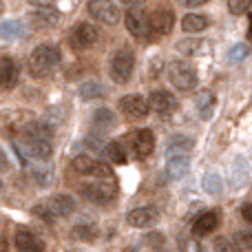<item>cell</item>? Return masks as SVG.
I'll return each instance as SVG.
<instances>
[{"label": "cell", "instance_id": "42", "mask_svg": "<svg viewBox=\"0 0 252 252\" xmlns=\"http://www.w3.org/2000/svg\"><path fill=\"white\" fill-rule=\"evenodd\" d=\"M122 2H124V4H142L144 0H122Z\"/></svg>", "mask_w": 252, "mask_h": 252}, {"label": "cell", "instance_id": "31", "mask_svg": "<svg viewBox=\"0 0 252 252\" xmlns=\"http://www.w3.org/2000/svg\"><path fill=\"white\" fill-rule=\"evenodd\" d=\"M104 155H106V159L113 161V164H126V153L118 142L104 144Z\"/></svg>", "mask_w": 252, "mask_h": 252}, {"label": "cell", "instance_id": "23", "mask_svg": "<svg viewBox=\"0 0 252 252\" xmlns=\"http://www.w3.org/2000/svg\"><path fill=\"white\" fill-rule=\"evenodd\" d=\"M217 226H219L217 213H204V215L197 217L195 223H192V232H195L197 237H206V235H210Z\"/></svg>", "mask_w": 252, "mask_h": 252}, {"label": "cell", "instance_id": "27", "mask_svg": "<svg viewBox=\"0 0 252 252\" xmlns=\"http://www.w3.org/2000/svg\"><path fill=\"white\" fill-rule=\"evenodd\" d=\"M22 22L20 20H4L0 25V38L2 40H18L22 35Z\"/></svg>", "mask_w": 252, "mask_h": 252}, {"label": "cell", "instance_id": "2", "mask_svg": "<svg viewBox=\"0 0 252 252\" xmlns=\"http://www.w3.org/2000/svg\"><path fill=\"white\" fill-rule=\"evenodd\" d=\"M133 69H135V56H133V51H130L128 47L118 49V51L113 53V58H111V69H109L113 82H118V84L128 82L130 75H133Z\"/></svg>", "mask_w": 252, "mask_h": 252}, {"label": "cell", "instance_id": "8", "mask_svg": "<svg viewBox=\"0 0 252 252\" xmlns=\"http://www.w3.org/2000/svg\"><path fill=\"white\" fill-rule=\"evenodd\" d=\"M148 109H153V113L159 118H170L177 111V97L170 91H153L148 97Z\"/></svg>", "mask_w": 252, "mask_h": 252}, {"label": "cell", "instance_id": "7", "mask_svg": "<svg viewBox=\"0 0 252 252\" xmlns=\"http://www.w3.org/2000/svg\"><path fill=\"white\" fill-rule=\"evenodd\" d=\"M87 9L95 20L104 22V25H118L120 22V9L113 0H89Z\"/></svg>", "mask_w": 252, "mask_h": 252}, {"label": "cell", "instance_id": "39", "mask_svg": "<svg viewBox=\"0 0 252 252\" xmlns=\"http://www.w3.org/2000/svg\"><path fill=\"white\" fill-rule=\"evenodd\" d=\"M241 217H244L248 223H252V201H248V204L241 206Z\"/></svg>", "mask_w": 252, "mask_h": 252}, {"label": "cell", "instance_id": "41", "mask_svg": "<svg viewBox=\"0 0 252 252\" xmlns=\"http://www.w3.org/2000/svg\"><path fill=\"white\" fill-rule=\"evenodd\" d=\"M208 0H182V4H186V7H201V4H206Z\"/></svg>", "mask_w": 252, "mask_h": 252}, {"label": "cell", "instance_id": "4", "mask_svg": "<svg viewBox=\"0 0 252 252\" xmlns=\"http://www.w3.org/2000/svg\"><path fill=\"white\" fill-rule=\"evenodd\" d=\"M16 146H18V151H20V155H27L35 161H49L53 155V146L47 139H35V137H25V135H22V139Z\"/></svg>", "mask_w": 252, "mask_h": 252}, {"label": "cell", "instance_id": "19", "mask_svg": "<svg viewBox=\"0 0 252 252\" xmlns=\"http://www.w3.org/2000/svg\"><path fill=\"white\" fill-rule=\"evenodd\" d=\"M173 22H175L173 11H168V9H157V11L151 16V20H148V27H151L153 33L166 35L170 29H173Z\"/></svg>", "mask_w": 252, "mask_h": 252}, {"label": "cell", "instance_id": "10", "mask_svg": "<svg viewBox=\"0 0 252 252\" xmlns=\"http://www.w3.org/2000/svg\"><path fill=\"white\" fill-rule=\"evenodd\" d=\"M120 109L126 118H133V120H139V118H146L148 109V100L139 93H130V95H124L122 102H120Z\"/></svg>", "mask_w": 252, "mask_h": 252}, {"label": "cell", "instance_id": "12", "mask_svg": "<svg viewBox=\"0 0 252 252\" xmlns=\"http://www.w3.org/2000/svg\"><path fill=\"white\" fill-rule=\"evenodd\" d=\"M29 20L35 29H53V27L62 20V13L58 11L56 7H40L31 13Z\"/></svg>", "mask_w": 252, "mask_h": 252}, {"label": "cell", "instance_id": "20", "mask_svg": "<svg viewBox=\"0 0 252 252\" xmlns=\"http://www.w3.org/2000/svg\"><path fill=\"white\" fill-rule=\"evenodd\" d=\"M22 135L25 137H35V139H47L51 142L53 137V128L42 120H29L25 126H22Z\"/></svg>", "mask_w": 252, "mask_h": 252}, {"label": "cell", "instance_id": "34", "mask_svg": "<svg viewBox=\"0 0 252 252\" xmlns=\"http://www.w3.org/2000/svg\"><path fill=\"white\" fill-rule=\"evenodd\" d=\"M31 177H33V182L40 184V186H49V184H51V170L44 168V166H33V168H31Z\"/></svg>", "mask_w": 252, "mask_h": 252}, {"label": "cell", "instance_id": "26", "mask_svg": "<svg viewBox=\"0 0 252 252\" xmlns=\"http://www.w3.org/2000/svg\"><path fill=\"white\" fill-rule=\"evenodd\" d=\"M208 25H210V20L206 16H199V13H188L182 20V29L186 33H201V31L208 29Z\"/></svg>", "mask_w": 252, "mask_h": 252}, {"label": "cell", "instance_id": "22", "mask_svg": "<svg viewBox=\"0 0 252 252\" xmlns=\"http://www.w3.org/2000/svg\"><path fill=\"white\" fill-rule=\"evenodd\" d=\"M195 104H197V113H199V118L204 120V122L206 120H210L213 118V113H215V104H217L215 93L213 91H199L197 93Z\"/></svg>", "mask_w": 252, "mask_h": 252}, {"label": "cell", "instance_id": "28", "mask_svg": "<svg viewBox=\"0 0 252 252\" xmlns=\"http://www.w3.org/2000/svg\"><path fill=\"white\" fill-rule=\"evenodd\" d=\"M73 237H75V239H80V241H93L97 237L95 223H91V221L78 223V226L73 228Z\"/></svg>", "mask_w": 252, "mask_h": 252}, {"label": "cell", "instance_id": "43", "mask_svg": "<svg viewBox=\"0 0 252 252\" xmlns=\"http://www.w3.org/2000/svg\"><path fill=\"white\" fill-rule=\"evenodd\" d=\"M2 188H4V186H2V182H0V192H2Z\"/></svg>", "mask_w": 252, "mask_h": 252}, {"label": "cell", "instance_id": "6", "mask_svg": "<svg viewBox=\"0 0 252 252\" xmlns=\"http://www.w3.org/2000/svg\"><path fill=\"white\" fill-rule=\"evenodd\" d=\"M73 170L80 175H93V177H100V179H111L113 177V170H111L109 164L104 161H97L89 155H78L73 159Z\"/></svg>", "mask_w": 252, "mask_h": 252}, {"label": "cell", "instance_id": "29", "mask_svg": "<svg viewBox=\"0 0 252 252\" xmlns=\"http://www.w3.org/2000/svg\"><path fill=\"white\" fill-rule=\"evenodd\" d=\"M80 95H82V100H97V97L104 95V89H102L100 82L89 80V82H84L82 87H80Z\"/></svg>", "mask_w": 252, "mask_h": 252}, {"label": "cell", "instance_id": "5", "mask_svg": "<svg viewBox=\"0 0 252 252\" xmlns=\"http://www.w3.org/2000/svg\"><path fill=\"white\" fill-rule=\"evenodd\" d=\"M80 192H82L84 199L104 206V204H111V201L115 199L118 188H115L113 184H106V182H91V184H82Z\"/></svg>", "mask_w": 252, "mask_h": 252}, {"label": "cell", "instance_id": "15", "mask_svg": "<svg viewBox=\"0 0 252 252\" xmlns=\"http://www.w3.org/2000/svg\"><path fill=\"white\" fill-rule=\"evenodd\" d=\"M124 22H126V29H128L130 35L135 38H146L151 33V27H148V18L144 16L142 11H126L124 16Z\"/></svg>", "mask_w": 252, "mask_h": 252}, {"label": "cell", "instance_id": "14", "mask_svg": "<svg viewBox=\"0 0 252 252\" xmlns=\"http://www.w3.org/2000/svg\"><path fill=\"white\" fill-rule=\"evenodd\" d=\"M13 244H16L18 252H44V244L27 228H18L16 237H13Z\"/></svg>", "mask_w": 252, "mask_h": 252}, {"label": "cell", "instance_id": "17", "mask_svg": "<svg viewBox=\"0 0 252 252\" xmlns=\"http://www.w3.org/2000/svg\"><path fill=\"white\" fill-rule=\"evenodd\" d=\"M18 78H20L18 64L11 60V58L0 56V87H2L4 91H11V89L18 84Z\"/></svg>", "mask_w": 252, "mask_h": 252}, {"label": "cell", "instance_id": "11", "mask_svg": "<svg viewBox=\"0 0 252 252\" xmlns=\"http://www.w3.org/2000/svg\"><path fill=\"white\" fill-rule=\"evenodd\" d=\"M126 221L133 228H151L159 221V213H157L153 206H142V208H135L126 215Z\"/></svg>", "mask_w": 252, "mask_h": 252}, {"label": "cell", "instance_id": "30", "mask_svg": "<svg viewBox=\"0 0 252 252\" xmlns=\"http://www.w3.org/2000/svg\"><path fill=\"white\" fill-rule=\"evenodd\" d=\"M113 124H115V120H113V111H109V109H100V111H95V115H93V128H100V133H102V130L111 128Z\"/></svg>", "mask_w": 252, "mask_h": 252}, {"label": "cell", "instance_id": "38", "mask_svg": "<svg viewBox=\"0 0 252 252\" xmlns=\"http://www.w3.org/2000/svg\"><path fill=\"white\" fill-rule=\"evenodd\" d=\"M215 250H217V252H237L235 246H232V241L223 239V237H219V239L215 241Z\"/></svg>", "mask_w": 252, "mask_h": 252}, {"label": "cell", "instance_id": "33", "mask_svg": "<svg viewBox=\"0 0 252 252\" xmlns=\"http://www.w3.org/2000/svg\"><path fill=\"white\" fill-rule=\"evenodd\" d=\"M232 246H235L237 252H252V230L237 232L232 237Z\"/></svg>", "mask_w": 252, "mask_h": 252}, {"label": "cell", "instance_id": "1", "mask_svg": "<svg viewBox=\"0 0 252 252\" xmlns=\"http://www.w3.org/2000/svg\"><path fill=\"white\" fill-rule=\"evenodd\" d=\"M60 64V49L53 44H40L29 56V73L33 78H47Z\"/></svg>", "mask_w": 252, "mask_h": 252}, {"label": "cell", "instance_id": "16", "mask_svg": "<svg viewBox=\"0 0 252 252\" xmlns=\"http://www.w3.org/2000/svg\"><path fill=\"white\" fill-rule=\"evenodd\" d=\"M44 206H47V210L53 215V217H69V215L75 210L73 197L64 195V192H60V195H53Z\"/></svg>", "mask_w": 252, "mask_h": 252}, {"label": "cell", "instance_id": "36", "mask_svg": "<svg viewBox=\"0 0 252 252\" xmlns=\"http://www.w3.org/2000/svg\"><path fill=\"white\" fill-rule=\"evenodd\" d=\"M246 56H248V44H235V47L230 49V53H228V60L230 62H241Z\"/></svg>", "mask_w": 252, "mask_h": 252}, {"label": "cell", "instance_id": "18", "mask_svg": "<svg viewBox=\"0 0 252 252\" xmlns=\"http://www.w3.org/2000/svg\"><path fill=\"white\" fill-rule=\"evenodd\" d=\"M195 146V139L190 135H184V133H177L166 142V155L170 157H186V153Z\"/></svg>", "mask_w": 252, "mask_h": 252}, {"label": "cell", "instance_id": "32", "mask_svg": "<svg viewBox=\"0 0 252 252\" xmlns=\"http://www.w3.org/2000/svg\"><path fill=\"white\" fill-rule=\"evenodd\" d=\"M201 186H204V190L208 192V195H219L223 188V182L217 173H206L204 179H201Z\"/></svg>", "mask_w": 252, "mask_h": 252}, {"label": "cell", "instance_id": "3", "mask_svg": "<svg viewBox=\"0 0 252 252\" xmlns=\"http://www.w3.org/2000/svg\"><path fill=\"white\" fill-rule=\"evenodd\" d=\"M168 78H170V82H173V87L179 89V91H192V89L197 87V82H199L195 66L188 64V62H182V60L170 62Z\"/></svg>", "mask_w": 252, "mask_h": 252}, {"label": "cell", "instance_id": "40", "mask_svg": "<svg viewBox=\"0 0 252 252\" xmlns=\"http://www.w3.org/2000/svg\"><path fill=\"white\" fill-rule=\"evenodd\" d=\"M31 4H33V7H53V4H56V0H29Z\"/></svg>", "mask_w": 252, "mask_h": 252}, {"label": "cell", "instance_id": "37", "mask_svg": "<svg viewBox=\"0 0 252 252\" xmlns=\"http://www.w3.org/2000/svg\"><path fill=\"white\" fill-rule=\"evenodd\" d=\"M33 215H35V217H40V219H44V221H47V223H51L53 219H56V217H53V215L47 210V206H44V204L33 206Z\"/></svg>", "mask_w": 252, "mask_h": 252}, {"label": "cell", "instance_id": "24", "mask_svg": "<svg viewBox=\"0 0 252 252\" xmlns=\"http://www.w3.org/2000/svg\"><path fill=\"white\" fill-rule=\"evenodd\" d=\"M188 170H190L188 157H170L168 164H166V175H168V179H173V182L184 179L188 175Z\"/></svg>", "mask_w": 252, "mask_h": 252}, {"label": "cell", "instance_id": "35", "mask_svg": "<svg viewBox=\"0 0 252 252\" xmlns=\"http://www.w3.org/2000/svg\"><path fill=\"white\" fill-rule=\"evenodd\" d=\"M252 0H228V9H230V13H235V16H241V13H246L250 9Z\"/></svg>", "mask_w": 252, "mask_h": 252}, {"label": "cell", "instance_id": "13", "mask_svg": "<svg viewBox=\"0 0 252 252\" xmlns=\"http://www.w3.org/2000/svg\"><path fill=\"white\" fill-rule=\"evenodd\" d=\"M97 40V29L89 22H80L73 29V35H71V42H73L75 49H89L93 47Z\"/></svg>", "mask_w": 252, "mask_h": 252}, {"label": "cell", "instance_id": "21", "mask_svg": "<svg viewBox=\"0 0 252 252\" xmlns=\"http://www.w3.org/2000/svg\"><path fill=\"white\" fill-rule=\"evenodd\" d=\"M230 179H232V186L235 188H241L248 184L250 179V166H248V159L246 157H235L232 161V168H230Z\"/></svg>", "mask_w": 252, "mask_h": 252}, {"label": "cell", "instance_id": "25", "mask_svg": "<svg viewBox=\"0 0 252 252\" xmlns=\"http://www.w3.org/2000/svg\"><path fill=\"white\" fill-rule=\"evenodd\" d=\"M206 47L208 44L204 42L201 38H182L177 42V51L184 53V56L192 58V56H204L206 53Z\"/></svg>", "mask_w": 252, "mask_h": 252}, {"label": "cell", "instance_id": "9", "mask_svg": "<svg viewBox=\"0 0 252 252\" xmlns=\"http://www.w3.org/2000/svg\"><path fill=\"white\" fill-rule=\"evenodd\" d=\"M130 148H133L135 159H146L155 148V135L151 128H137L130 133Z\"/></svg>", "mask_w": 252, "mask_h": 252}]
</instances>
